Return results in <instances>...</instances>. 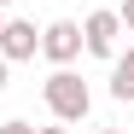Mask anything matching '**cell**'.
Wrapping results in <instances>:
<instances>
[{
    "label": "cell",
    "instance_id": "1",
    "mask_svg": "<svg viewBox=\"0 0 134 134\" xmlns=\"http://www.w3.org/2000/svg\"><path fill=\"white\" fill-rule=\"evenodd\" d=\"M41 99H47V111L58 122H82L87 111H93V93H87V82L70 70V64H58V70L41 82Z\"/></svg>",
    "mask_w": 134,
    "mask_h": 134
},
{
    "label": "cell",
    "instance_id": "2",
    "mask_svg": "<svg viewBox=\"0 0 134 134\" xmlns=\"http://www.w3.org/2000/svg\"><path fill=\"white\" fill-rule=\"evenodd\" d=\"M41 53V29L29 24V18H0V58L6 64H24Z\"/></svg>",
    "mask_w": 134,
    "mask_h": 134
},
{
    "label": "cell",
    "instance_id": "3",
    "mask_svg": "<svg viewBox=\"0 0 134 134\" xmlns=\"http://www.w3.org/2000/svg\"><path fill=\"white\" fill-rule=\"evenodd\" d=\"M41 53L53 64H76L82 58V24L76 18H53V24L41 29Z\"/></svg>",
    "mask_w": 134,
    "mask_h": 134
},
{
    "label": "cell",
    "instance_id": "4",
    "mask_svg": "<svg viewBox=\"0 0 134 134\" xmlns=\"http://www.w3.org/2000/svg\"><path fill=\"white\" fill-rule=\"evenodd\" d=\"M117 35H122V18H117V12H87V24H82V53L111 58V53H117Z\"/></svg>",
    "mask_w": 134,
    "mask_h": 134
},
{
    "label": "cell",
    "instance_id": "5",
    "mask_svg": "<svg viewBox=\"0 0 134 134\" xmlns=\"http://www.w3.org/2000/svg\"><path fill=\"white\" fill-rule=\"evenodd\" d=\"M111 99L134 105V47L128 53H111Z\"/></svg>",
    "mask_w": 134,
    "mask_h": 134
},
{
    "label": "cell",
    "instance_id": "6",
    "mask_svg": "<svg viewBox=\"0 0 134 134\" xmlns=\"http://www.w3.org/2000/svg\"><path fill=\"white\" fill-rule=\"evenodd\" d=\"M117 18H122V29L134 35V0H122V6H117Z\"/></svg>",
    "mask_w": 134,
    "mask_h": 134
},
{
    "label": "cell",
    "instance_id": "7",
    "mask_svg": "<svg viewBox=\"0 0 134 134\" xmlns=\"http://www.w3.org/2000/svg\"><path fill=\"white\" fill-rule=\"evenodd\" d=\"M0 134H35V128H29V122H18V117H12V122H0Z\"/></svg>",
    "mask_w": 134,
    "mask_h": 134
},
{
    "label": "cell",
    "instance_id": "8",
    "mask_svg": "<svg viewBox=\"0 0 134 134\" xmlns=\"http://www.w3.org/2000/svg\"><path fill=\"white\" fill-rule=\"evenodd\" d=\"M6 70H12V64H6V58H0V93H6Z\"/></svg>",
    "mask_w": 134,
    "mask_h": 134
},
{
    "label": "cell",
    "instance_id": "9",
    "mask_svg": "<svg viewBox=\"0 0 134 134\" xmlns=\"http://www.w3.org/2000/svg\"><path fill=\"white\" fill-rule=\"evenodd\" d=\"M35 134H70V128H35Z\"/></svg>",
    "mask_w": 134,
    "mask_h": 134
},
{
    "label": "cell",
    "instance_id": "10",
    "mask_svg": "<svg viewBox=\"0 0 134 134\" xmlns=\"http://www.w3.org/2000/svg\"><path fill=\"white\" fill-rule=\"evenodd\" d=\"M99 134H122V128H99Z\"/></svg>",
    "mask_w": 134,
    "mask_h": 134
},
{
    "label": "cell",
    "instance_id": "11",
    "mask_svg": "<svg viewBox=\"0 0 134 134\" xmlns=\"http://www.w3.org/2000/svg\"><path fill=\"white\" fill-rule=\"evenodd\" d=\"M0 6H18V0H0Z\"/></svg>",
    "mask_w": 134,
    "mask_h": 134
},
{
    "label": "cell",
    "instance_id": "12",
    "mask_svg": "<svg viewBox=\"0 0 134 134\" xmlns=\"http://www.w3.org/2000/svg\"><path fill=\"white\" fill-rule=\"evenodd\" d=\"M0 18H6V6H0Z\"/></svg>",
    "mask_w": 134,
    "mask_h": 134
}]
</instances>
